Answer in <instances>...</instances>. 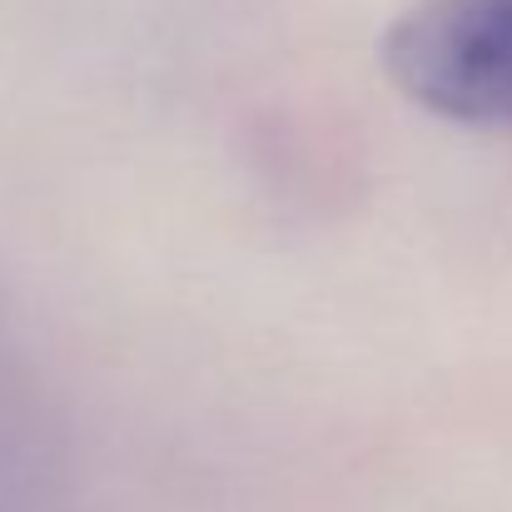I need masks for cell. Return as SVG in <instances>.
<instances>
[{
	"label": "cell",
	"instance_id": "6da1fadb",
	"mask_svg": "<svg viewBox=\"0 0 512 512\" xmlns=\"http://www.w3.org/2000/svg\"><path fill=\"white\" fill-rule=\"evenodd\" d=\"M383 65L433 115L512 125V0H418L383 35Z\"/></svg>",
	"mask_w": 512,
	"mask_h": 512
}]
</instances>
